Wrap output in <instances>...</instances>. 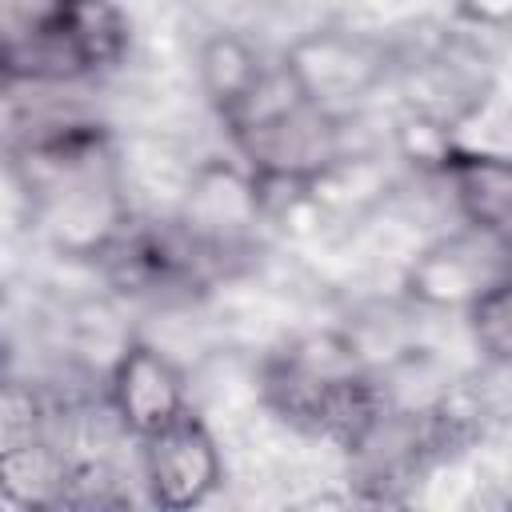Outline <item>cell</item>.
<instances>
[{
  "label": "cell",
  "instance_id": "cell-1",
  "mask_svg": "<svg viewBox=\"0 0 512 512\" xmlns=\"http://www.w3.org/2000/svg\"><path fill=\"white\" fill-rule=\"evenodd\" d=\"M388 32L396 48V112L460 140V132L484 120L500 100L504 68L488 36L432 16H408L400 24H388Z\"/></svg>",
  "mask_w": 512,
  "mask_h": 512
},
{
  "label": "cell",
  "instance_id": "cell-2",
  "mask_svg": "<svg viewBox=\"0 0 512 512\" xmlns=\"http://www.w3.org/2000/svg\"><path fill=\"white\" fill-rule=\"evenodd\" d=\"M276 64L300 100L328 116L352 120L376 112L380 96L392 92L396 48L388 28L360 20H320L296 32L276 52Z\"/></svg>",
  "mask_w": 512,
  "mask_h": 512
},
{
  "label": "cell",
  "instance_id": "cell-3",
  "mask_svg": "<svg viewBox=\"0 0 512 512\" xmlns=\"http://www.w3.org/2000/svg\"><path fill=\"white\" fill-rule=\"evenodd\" d=\"M172 216L216 284L244 280L272 244L260 180L232 148L208 152L192 164Z\"/></svg>",
  "mask_w": 512,
  "mask_h": 512
},
{
  "label": "cell",
  "instance_id": "cell-4",
  "mask_svg": "<svg viewBox=\"0 0 512 512\" xmlns=\"http://www.w3.org/2000/svg\"><path fill=\"white\" fill-rule=\"evenodd\" d=\"M504 276H512V256L480 228L448 224L432 232L400 268L396 296L424 316H460Z\"/></svg>",
  "mask_w": 512,
  "mask_h": 512
},
{
  "label": "cell",
  "instance_id": "cell-5",
  "mask_svg": "<svg viewBox=\"0 0 512 512\" xmlns=\"http://www.w3.org/2000/svg\"><path fill=\"white\" fill-rule=\"evenodd\" d=\"M136 472L144 504L164 512L204 508L228 480V456L212 420L192 404L160 432L136 440Z\"/></svg>",
  "mask_w": 512,
  "mask_h": 512
},
{
  "label": "cell",
  "instance_id": "cell-6",
  "mask_svg": "<svg viewBox=\"0 0 512 512\" xmlns=\"http://www.w3.org/2000/svg\"><path fill=\"white\" fill-rule=\"evenodd\" d=\"M104 400L124 436L144 440L196 404L192 372L164 344L136 332L104 368Z\"/></svg>",
  "mask_w": 512,
  "mask_h": 512
},
{
  "label": "cell",
  "instance_id": "cell-7",
  "mask_svg": "<svg viewBox=\"0 0 512 512\" xmlns=\"http://www.w3.org/2000/svg\"><path fill=\"white\" fill-rule=\"evenodd\" d=\"M272 76L276 64H268L264 48L236 24H216L192 44V84L220 132L236 128L256 108Z\"/></svg>",
  "mask_w": 512,
  "mask_h": 512
},
{
  "label": "cell",
  "instance_id": "cell-8",
  "mask_svg": "<svg viewBox=\"0 0 512 512\" xmlns=\"http://www.w3.org/2000/svg\"><path fill=\"white\" fill-rule=\"evenodd\" d=\"M436 172L456 220L488 232L512 256V152L456 140Z\"/></svg>",
  "mask_w": 512,
  "mask_h": 512
},
{
  "label": "cell",
  "instance_id": "cell-9",
  "mask_svg": "<svg viewBox=\"0 0 512 512\" xmlns=\"http://www.w3.org/2000/svg\"><path fill=\"white\" fill-rule=\"evenodd\" d=\"M464 336L476 352V364H512V276L488 288L464 312Z\"/></svg>",
  "mask_w": 512,
  "mask_h": 512
},
{
  "label": "cell",
  "instance_id": "cell-10",
  "mask_svg": "<svg viewBox=\"0 0 512 512\" xmlns=\"http://www.w3.org/2000/svg\"><path fill=\"white\" fill-rule=\"evenodd\" d=\"M448 20L496 40L512 36V0H448Z\"/></svg>",
  "mask_w": 512,
  "mask_h": 512
}]
</instances>
